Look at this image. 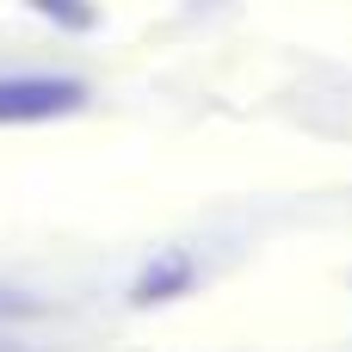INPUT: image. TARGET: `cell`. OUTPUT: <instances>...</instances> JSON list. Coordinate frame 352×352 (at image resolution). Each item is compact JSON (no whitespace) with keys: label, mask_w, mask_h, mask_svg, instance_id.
<instances>
[{"label":"cell","mask_w":352,"mask_h":352,"mask_svg":"<svg viewBox=\"0 0 352 352\" xmlns=\"http://www.w3.org/2000/svg\"><path fill=\"white\" fill-rule=\"evenodd\" d=\"M87 105V87L68 74H0V124H50Z\"/></svg>","instance_id":"1"},{"label":"cell","mask_w":352,"mask_h":352,"mask_svg":"<svg viewBox=\"0 0 352 352\" xmlns=\"http://www.w3.org/2000/svg\"><path fill=\"white\" fill-rule=\"evenodd\" d=\"M43 19H56V25H68V31H93L99 25V6L93 0H31Z\"/></svg>","instance_id":"2"},{"label":"cell","mask_w":352,"mask_h":352,"mask_svg":"<svg viewBox=\"0 0 352 352\" xmlns=\"http://www.w3.org/2000/svg\"><path fill=\"white\" fill-rule=\"evenodd\" d=\"M179 285H192V266H161L136 285V303H167V291H179Z\"/></svg>","instance_id":"3"},{"label":"cell","mask_w":352,"mask_h":352,"mask_svg":"<svg viewBox=\"0 0 352 352\" xmlns=\"http://www.w3.org/2000/svg\"><path fill=\"white\" fill-rule=\"evenodd\" d=\"M0 352H12V346H0Z\"/></svg>","instance_id":"4"}]
</instances>
